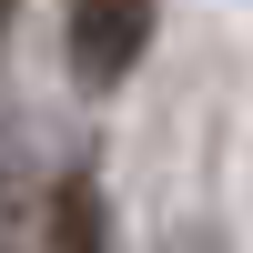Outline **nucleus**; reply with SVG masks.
Listing matches in <instances>:
<instances>
[{
	"label": "nucleus",
	"instance_id": "3",
	"mask_svg": "<svg viewBox=\"0 0 253 253\" xmlns=\"http://www.w3.org/2000/svg\"><path fill=\"white\" fill-rule=\"evenodd\" d=\"M10 10H20V0H0V31H10Z\"/></svg>",
	"mask_w": 253,
	"mask_h": 253
},
{
	"label": "nucleus",
	"instance_id": "2",
	"mask_svg": "<svg viewBox=\"0 0 253 253\" xmlns=\"http://www.w3.org/2000/svg\"><path fill=\"white\" fill-rule=\"evenodd\" d=\"M41 253H112V203H101V182H91V172H61V182H51Z\"/></svg>",
	"mask_w": 253,
	"mask_h": 253
},
{
	"label": "nucleus",
	"instance_id": "1",
	"mask_svg": "<svg viewBox=\"0 0 253 253\" xmlns=\"http://www.w3.org/2000/svg\"><path fill=\"white\" fill-rule=\"evenodd\" d=\"M162 0H71V81L81 91H122L152 51Z\"/></svg>",
	"mask_w": 253,
	"mask_h": 253
},
{
	"label": "nucleus",
	"instance_id": "4",
	"mask_svg": "<svg viewBox=\"0 0 253 253\" xmlns=\"http://www.w3.org/2000/svg\"><path fill=\"white\" fill-rule=\"evenodd\" d=\"M182 253H223V243H182Z\"/></svg>",
	"mask_w": 253,
	"mask_h": 253
}]
</instances>
